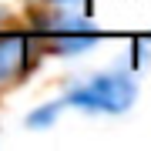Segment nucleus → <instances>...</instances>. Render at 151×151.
Here are the masks:
<instances>
[{"label": "nucleus", "mask_w": 151, "mask_h": 151, "mask_svg": "<svg viewBox=\"0 0 151 151\" xmlns=\"http://www.w3.org/2000/svg\"><path fill=\"white\" fill-rule=\"evenodd\" d=\"M138 101V77L121 67L101 70V74L84 77L81 84H74L64 97L67 108H77L84 114H124L131 111Z\"/></svg>", "instance_id": "f257e3e1"}, {"label": "nucleus", "mask_w": 151, "mask_h": 151, "mask_svg": "<svg viewBox=\"0 0 151 151\" xmlns=\"http://www.w3.org/2000/svg\"><path fill=\"white\" fill-rule=\"evenodd\" d=\"M47 37L54 44V50H60V54H84L101 40V30L84 14H57L47 24Z\"/></svg>", "instance_id": "f03ea898"}, {"label": "nucleus", "mask_w": 151, "mask_h": 151, "mask_svg": "<svg viewBox=\"0 0 151 151\" xmlns=\"http://www.w3.org/2000/svg\"><path fill=\"white\" fill-rule=\"evenodd\" d=\"M30 60V37L27 34H4L0 37V84L24 74Z\"/></svg>", "instance_id": "7ed1b4c3"}, {"label": "nucleus", "mask_w": 151, "mask_h": 151, "mask_svg": "<svg viewBox=\"0 0 151 151\" xmlns=\"http://www.w3.org/2000/svg\"><path fill=\"white\" fill-rule=\"evenodd\" d=\"M64 108H67L64 101H47V104H37V108H34V111L27 114V128H30V131H44V128H54Z\"/></svg>", "instance_id": "20e7f679"}, {"label": "nucleus", "mask_w": 151, "mask_h": 151, "mask_svg": "<svg viewBox=\"0 0 151 151\" xmlns=\"http://www.w3.org/2000/svg\"><path fill=\"white\" fill-rule=\"evenodd\" d=\"M54 4H57V7H77L81 0H54Z\"/></svg>", "instance_id": "39448f33"}]
</instances>
